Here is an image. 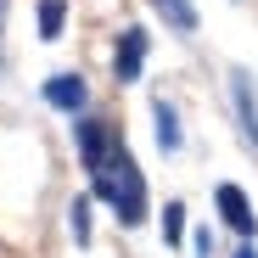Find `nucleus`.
<instances>
[{"instance_id":"nucleus-1","label":"nucleus","mask_w":258,"mask_h":258,"mask_svg":"<svg viewBox=\"0 0 258 258\" xmlns=\"http://www.w3.org/2000/svg\"><path fill=\"white\" fill-rule=\"evenodd\" d=\"M90 185H96V197L107 208H118L123 225H141L146 219V180H141L135 157H129L123 146H112V157L101 163V174H90Z\"/></svg>"},{"instance_id":"nucleus-2","label":"nucleus","mask_w":258,"mask_h":258,"mask_svg":"<svg viewBox=\"0 0 258 258\" xmlns=\"http://www.w3.org/2000/svg\"><path fill=\"white\" fill-rule=\"evenodd\" d=\"M73 146H79V163H84V174H101V163L112 157V129L101 123V118H79L73 123Z\"/></svg>"},{"instance_id":"nucleus-3","label":"nucleus","mask_w":258,"mask_h":258,"mask_svg":"<svg viewBox=\"0 0 258 258\" xmlns=\"http://www.w3.org/2000/svg\"><path fill=\"white\" fill-rule=\"evenodd\" d=\"M146 68V28H123L118 34V51H112V79L118 84H135Z\"/></svg>"},{"instance_id":"nucleus-4","label":"nucleus","mask_w":258,"mask_h":258,"mask_svg":"<svg viewBox=\"0 0 258 258\" xmlns=\"http://www.w3.org/2000/svg\"><path fill=\"white\" fill-rule=\"evenodd\" d=\"M230 96H236V118H241V135L258 146V96H252V73L230 68Z\"/></svg>"},{"instance_id":"nucleus-5","label":"nucleus","mask_w":258,"mask_h":258,"mask_svg":"<svg viewBox=\"0 0 258 258\" xmlns=\"http://www.w3.org/2000/svg\"><path fill=\"white\" fill-rule=\"evenodd\" d=\"M45 101H51L56 112H79L84 101H90V84H84L79 73H51V79H45Z\"/></svg>"},{"instance_id":"nucleus-6","label":"nucleus","mask_w":258,"mask_h":258,"mask_svg":"<svg viewBox=\"0 0 258 258\" xmlns=\"http://www.w3.org/2000/svg\"><path fill=\"white\" fill-rule=\"evenodd\" d=\"M219 213H225V225L236 230V236H252V208H247V197H241V185H219Z\"/></svg>"},{"instance_id":"nucleus-7","label":"nucleus","mask_w":258,"mask_h":258,"mask_svg":"<svg viewBox=\"0 0 258 258\" xmlns=\"http://www.w3.org/2000/svg\"><path fill=\"white\" fill-rule=\"evenodd\" d=\"M152 129H157V146H163V152H180L185 135H180V118H174V107H168L163 96L152 101Z\"/></svg>"},{"instance_id":"nucleus-8","label":"nucleus","mask_w":258,"mask_h":258,"mask_svg":"<svg viewBox=\"0 0 258 258\" xmlns=\"http://www.w3.org/2000/svg\"><path fill=\"white\" fill-rule=\"evenodd\" d=\"M152 12L174 28V34H191V28H197V6H191V0H152Z\"/></svg>"},{"instance_id":"nucleus-9","label":"nucleus","mask_w":258,"mask_h":258,"mask_svg":"<svg viewBox=\"0 0 258 258\" xmlns=\"http://www.w3.org/2000/svg\"><path fill=\"white\" fill-rule=\"evenodd\" d=\"M68 23V0H39V39H62Z\"/></svg>"},{"instance_id":"nucleus-10","label":"nucleus","mask_w":258,"mask_h":258,"mask_svg":"<svg viewBox=\"0 0 258 258\" xmlns=\"http://www.w3.org/2000/svg\"><path fill=\"white\" fill-rule=\"evenodd\" d=\"M68 230H73L79 247H90V197H73V208H68Z\"/></svg>"},{"instance_id":"nucleus-11","label":"nucleus","mask_w":258,"mask_h":258,"mask_svg":"<svg viewBox=\"0 0 258 258\" xmlns=\"http://www.w3.org/2000/svg\"><path fill=\"white\" fill-rule=\"evenodd\" d=\"M180 236H185V208H180V202H168V208H163V241H168V247H180Z\"/></svg>"},{"instance_id":"nucleus-12","label":"nucleus","mask_w":258,"mask_h":258,"mask_svg":"<svg viewBox=\"0 0 258 258\" xmlns=\"http://www.w3.org/2000/svg\"><path fill=\"white\" fill-rule=\"evenodd\" d=\"M236 258H258V247H252V241H247V247H241V252H236Z\"/></svg>"},{"instance_id":"nucleus-13","label":"nucleus","mask_w":258,"mask_h":258,"mask_svg":"<svg viewBox=\"0 0 258 258\" xmlns=\"http://www.w3.org/2000/svg\"><path fill=\"white\" fill-rule=\"evenodd\" d=\"M0 28H6V0H0Z\"/></svg>"}]
</instances>
